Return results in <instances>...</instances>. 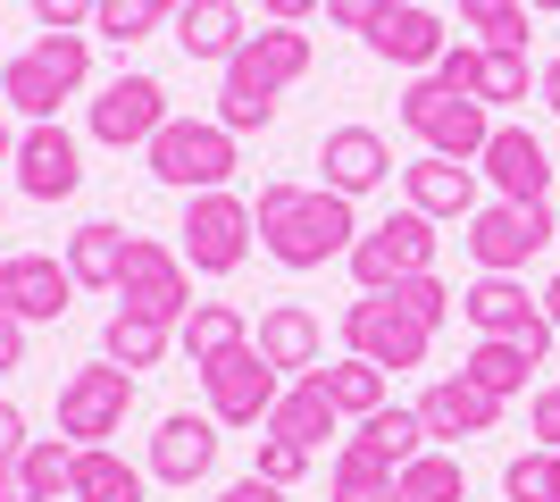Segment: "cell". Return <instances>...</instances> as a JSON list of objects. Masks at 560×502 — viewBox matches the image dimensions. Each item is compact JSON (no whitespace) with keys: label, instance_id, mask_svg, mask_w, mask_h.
Returning <instances> with one entry per match:
<instances>
[{"label":"cell","instance_id":"f6af8a7d","mask_svg":"<svg viewBox=\"0 0 560 502\" xmlns=\"http://www.w3.org/2000/svg\"><path fill=\"white\" fill-rule=\"evenodd\" d=\"M25 444H34V435H25V410L9 402V394H0V469H9V460H18Z\"/></svg>","mask_w":560,"mask_h":502},{"label":"cell","instance_id":"9c48e42d","mask_svg":"<svg viewBox=\"0 0 560 502\" xmlns=\"http://www.w3.org/2000/svg\"><path fill=\"white\" fill-rule=\"evenodd\" d=\"M427 343H435V327H427V318H410L394 293H360V302L343 311V352L376 360L385 377H401V369H427Z\"/></svg>","mask_w":560,"mask_h":502},{"label":"cell","instance_id":"2e32d148","mask_svg":"<svg viewBox=\"0 0 560 502\" xmlns=\"http://www.w3.org/2000/svg\"><path fill=\"white\" fill-rule=\"evenodd\" d=\"M477 176L493 185V201H552V160L527 126H493L477 151Z\"/></svg>","mask_w":560,"mask_h":502},{"label":"cell","instance_id":"f907efd6","mask_svg":"<svg viewBox=\"0 0 560 502\" xmlns=\"http://www.w3.org/2000/svg\"><path fill=\"white\" fill-rule=\"evenodd\" d=\"M544 318L560 327V268H552V285H544Z\"/></svg>","mask_w":560,"mask_h":502},{"label":"cell","instance_id":"8992f818","mask_svg":"<svg viewBox=\"0 0 560 502\" xmlns=\"http://www.w3.org/2000/svg\"><path fill=\"white\" fill-rule=\"evenodd\" d=\"M552 226H560L552 201H477V218H468V260H477V277H518V268L552 243Z\"/></svg>","mask_w":560,"mask_h":502},{"label":"cell","instance_id":"f35d334b","mask_svg":"<svg viewBox=\"0 0 560 502\" xmlns=\"http://www.w3.org/2000/svg\"><path fill=\"white\" fill-rule=\"evenodd\" d=\"M394 302H401L410 318H427V327H444V318H452V285L435 277V268H427V277H401Z\"/></svg>","mask_w":560,"mask_h":502},{"label":"cell","instance_id":"ba28073f","mask_svg":"<svg viewBox=\"0 0 560 502\" xmlns=\"http://www.w3.org/2000/svg\"><path fill=\"white\" fill-rule=\"evenodd\" d=\"M401 126H410L427 151L477 167V151H486V135H493V109L468 101V93H452V84H435V75H419V84L401 93Z\"/></svg>","mask_w":560,"mask_h":502},{"label":"cell","instance_id":"7402d4cb","mask_svg":"<svg viewBox=\"0 0 560 502\" xmlns=\"http://www.w3.org/2000/svg\"><path fill=\"white\" fill-rule=\"evenodd\" d=\"M252 343H259V360H268L277 377H310V369L327 360V335H318V318H310L302 302H277V311H259Z\"/></svg>","mask_w":560,"mask_h":502},{"label":"cell","instance_id":"d6a6232c","mask_svg":"<svg viewBox=\"0 0 560 502\" xmlns=\"http://www.w3.org/2000/svg\"><path fill=\"white\" fill-rule=\"evenodd\" d=\"M327 502H394V460H376L369 444L343 435V453L327 469Z\"/></svg>","mask_w":560,"mask_h":502},{"label":"cell","instance_id":"ac0fdd59","mask_svg":"<svg viewBox=\"0 0 560 502\" xmlns=\"http://www.w3.org/2000/svg\"><path fill=\"white\" fill-rule=\"evenodd\" d=\"M218 469V419L210 410H167L151 435V478L160 486H192Z\"/></svg>","mask_w":560,"mask_h":502},{"label":"cell","instance_id":"52a82bcc","mask_svg":"<svg viewBox=\"0 0 560 502\" xmlns=\"http://www.w3.org/2000/svg\"><path fill=\"white\" fill-rule=\"evenodd\" d=\"M176 252H185V268H201V277H234V268L252 260V201L243 192H185V226H176Z\"/></svg>","mask_w":560,"mask_h":502},{"label":"cell","instance_id":"30bf717a","mask_svg":"<svg viewBox=\"0 0 560 502\" xmlns=\"http://www.w3.org/2000/svg\"><path fill=\"white\" fill-rule=\"evenodd\" d=\"M117 311H142V318H160V327H185V311H192L185 252L160 243V235H135L126 243V277H117Z\"/></svg>","mask_w":560,"mask_h":502},{"label":"cell","instance_id":"4fadbf2b","mask_svg":"<svg viewBox=\"0 0 560 502\" xmlns=\"http://www.w3.org/2000/svg\"><path fill=\"white\" fill-rule=\"evenodd\" d=\"M93 143H109V151H142L151 135L167 126V84L160 75H142V68H126V75H109L93 93Z\"/></svg>","mask_w":560,"mask_h":502},{"label":"cell","instance_id":"9a60e30c","mask_svg":"<svg viewBox=\"0 0 560 502\" xmlns=\"http://www.w3.org/2000/svg\"><path fill=\"white\" fill-rule=\"evenodd\" d=\"M9 167H18V192H25V201H68V192L84 185V151H75V135L59 118H34V126H25Z\"/></svg>","mask_w":560,"mask_h":502},{"label":"cell","instance_id":"db71d44e","mask_svg":"<svg viewBox=\"0 0 560 502\" xmlns=\"http://www.w3.org/2000/svg\"><path fill=\"white\" fill-rule=\"evenodd\" d=\"M527 9H552V17H560V0H527Z\"/></svg>","mask_w":560,"mask_h":502},{"label":"cell","instance_id":"4316f807","mask_svg":"<svg viewBox=\"0 0 560 502\" xmlns=\"http://www.w3.org/2000/svg\"><path fill=\"white\" fill-rule=\"evenodd\" d=\"M335 428H343V410H335L327 394H318V377H293V385L277 394V410H268V435L302 444V453H318V444H327Z\"/></svg>","mask_w":560,"mask_h":502},{"label":"cell","instance_id":"d6986e66","mask_svg":"<svg viewBox=\"0 0 560 502\" xmlns=\"http://www.w3.org/2000/svg\"><path fill=\"white\" fill-rule=\"evenodd\" d=\"M318 167H327V192L360 201V192H376L385 176H394V151H385V135H376V126H327Z\"/></svg>","mask_w":560,"mask_h":502},{"label":"cell","instance_id":"d4e9b609","mask_svg":"<svg viewBox=\"0 0 560 502\" xmlns=\"http://www.w3.org/2000/svg\"><path fill=\"white\" fill-rule=\"evenodd\" d=\"M460 318H468L477 335H511V343H518V335L544 318V302H527V285H518V277H477V285L460 293Z\"/></svg>","mask_w":560,"mask_h":502},{"label":"cell","instance_id":"7dc6e473","mask_svg":"<svg viewBox=\"0 0 560 502\" xmlns=\"http://www.w3.org/2000/svg\"><path fill=\"white\" fill-rule=\"evenodd\" d=\"M9 369H25V327L18 318H0V377H9Z\"/></svg>","mask_w":560,"mask_h":502},{"label":"cell","instance_id":"7c38bea8","mask_svg":"<svg viewBox=\"0 0 560 502\" xmlns=\"http://www.w3.org/2000/svg\"><path fill=\"white\" fill-rule=\"evenodd\" d=\"M201 394H210V419L218 428H268V410H277L284 377L259 360V343H234L226 360L201 369Z\"/></svg>","mask_w":560,"mask_h":502},{"label":"cell","instance_id":"484cf974","mask_svg":"<svg viewBox=\"0 0 560 502\" xmlns=\"http://www.w3.org/2000/svg\"><path fill=\"white\" fill-rule=\"evenodd\" d=\"M310 377H318V394H327V402L343 410L351 428H360L369 410H385V402H394V377H385L376 360H360V352H343V360H318Z\"/></svg>","mask_w":560,"mask_h":502},{"label":"cell","instance_id":"681fc988","mask_svg":"<svg viewBox=\"0 0 560 502\" xmlns=\"http://www.w3.org/2000/svg\"><path fill=\"white\" fill-rule=\"evenodd\" d=\"M536 101L560 118V59H544V68H536Z\"/></svg>","mask_w":560,"mask_h":502},{"label":"cell","instance_id":"e575fe53","mask_svg":"<svg viewBox=\"0 0 560 502\" xmlns=\"http://www.w3.org/2000/svg\"><path fill=\"white\" fill-rule=\"evenodd\" d=\"M394 502H468V478H460V460L427 444V453L410 460V469H394Z\"/></svg>","mask_w":560,"mask_h":502},{"label":"cell","instance_id":"836d02e7","mask_svg":"<svg viewBox=\"0 0 560 502\" xmlns=\"http://www.w3.org/2000/svg\"><path fill=\"white\" fill-rule=\"evenodd\" d=\"M167 335L176 327H160V318H142V311H117L109 327H101V360H117V369H160Z\"/></svg>","mask_w":560,"mask_h":502},{"label":"cell","instance_id":"e0dca14e","mask_svg":"<svg viewBox=\"0 0 560 502\" xmlns=\"http://www.w3.org/2000/svg\"><path fill=\"white\" fill-rule=\"evenodd\" d=\"M401 201H410L419 218H435V226H444V218H477V201H486V192H477V167H468V160L419 151V160L401 167Z\"/></svg>","mask_w":560,"mask_h":502},{"label":"cell","instance_id":"6da1fadb","mask_svg":"<svg viewBox=\"0 0 560 502\" xmlns=\"http://www.w3.org/2000/svg\"><path fill=\"white\" fill-rule=\"evenodd\" d=\"M252 226H259V243H268V260L293 268V277L343 260L351 243H360V218H351L343 192H327V185H284V176H268V185H259Z\"/></svg>","mask_w":560,"mask_h":502},{"label":"cell","instance_id":"7bdbcfd3","mask_svg":"<svg viewBox=\"0 0 560 502\" xmlns=\"http://www.w3.org/2000/svg\"><path fill=\"white\" fill-rule=\"evenodd\" d=\"M101 0H34V17H43V34H84L93 25Z\"/></svg>","mask_w":560,"mask_h":502},{"label":"cell","instance_id":"8fae6325","mask_svg":"<svg viewBox=\"0 0 560 502\" xmlns=\"http://www.w3.org/2000/svg\"><path fill=\"white\" fill-rule=\"evenodd\" d=\"M126 410H135V369H117V360H93V369H75L59 385V435L68 444H109L126 435Z\"/></svg>","mask_w":560,"mask_h":502},{"label":"cell","instance_id":"bcb514c9","mask_svg":"<svg viewBox=\"0 0 560 502\" xmlns=\"http://www.w3.org/2000/svg\"><path fill=\"white\" fill-rule=\"evenodd\" d=\"M218 502H284V486H268V478H234Z\"/></svg>","mask_w":560,"mask_h":502},{"label":"cell","instance_id":"ffe728a7","mask_svg":"<svg viewBox=\"0 0 560 502\" xmlns=\"http://www.w3.org/2000/svg\"><path fill=\"white\" fill-rule=\"evenodd\" d=\"M369 50L385 59V68H410V75H435V59L452 50V34H444V17L435 9H419V0H394V17L369 34Z\"/></svg>","mask_w":560,"mask_h":502},{"label":"cell","instance_id":"60d3db41","mask_svg":"<svg viewBox=\"0 0 560 502\" xmlns=\"http://www.w3.org/2000/svg\"><path fill=\"white\" fill-rule=\"evenodd\" d=\"M477 75H486V43H452L444 59H435V84H452V93L477 101Z\"/></svg>","mask_w":560,"mask_h":502},{"label":"cell","instance_id":"b9f144b4","mask_svg":"<svg viewBox=\"0 0 560 502\" xmlns=\"http://www.w3.org/2000/svg\"><path fill=\"white\" fill-rule=\"evenodd\" d=\"M385 17H394V0H327V25H343V34H360V43H369Z\"/></svg>","mask_w":560,"mask_h":502},{"label":"cell","instance_id":"8d00e7d4","mask_svg":"<svg viewBox=\"0 0 560 502\" xmlns=\"http://www.w3.org/2000/svg\"><path fill=\"white\" fill-rule=\"evenodd\" d=\"M527 84H536L527 50H486V75H477V101H486V109H502V101H527Z\"/></svg>","mask_w":560,"mask_h":502},{"label":"cell","instance_id":"cb8c5ba5","mask_svg":"<svg viewBox=\"0 0 560 502\" xmlns=\"http://www.w3.org/2000/svg\"><path fill=\"white\" fill-rule=\"evenodd\" d=\"M167 25H176V50H185V59H210V68H226L234 50H243V9H234V0H185Z\"/></svg>","mask_w":560,"mask_h":502},{"label":"cell","instance_id":"5b68a950","mask_svg":"<svg viewBox=\"0 0 560 502\" xmlns=\"http://www.w3.org/2000/svg\"><path fill=\"white\" fill-rule=\"evenodd\" d=\"M343 260H351V285L360 293H394L401 277H427V268H435V218H419L401 201L394 218L360 226V243H351Z\"/></svg>","mask_w":560,"mask_h":502},{"label":"cell","instance_id":"74e56055","mask_svg":"<svg viewBox=\"0 0 560 502\" xmlns=\"http://www.w3.org/2000/svg\"><path fill=\"white\" fill-rule=\"evenodd\" d=\"M151 25H167L160 9H151V0H101V9H93V34H101V43H117V50H126V43H142Z\"/></svg>","mask_w":560,"mask_h":502},{"label":"cell","instance_id":"4dcf8cb0","mask_svg":"<svg viewBox=\"0 0 560 502\" xmlns=\"http://www.w3.org/2000/svg\"><path fill=\"white\" fill-rule=\"evenodd\" d=\"M176 343H185L192 369H210V360H226L234 343H252V327H243V311H234V302H192L185 327H176Z\"/></svg>","mask_w":560,"mask_h":502},{"label":"cell","instance_id":"f546056e","mask_svg":"<svg viewBox=\"0 0 560 502\" xmlns=\"http://www.w3.org/2000/svg\"><path fill=\"white\" fill-rule=\"evenodd\" d=\"M527 343H511V335H477V352L460 360V377L477 385V394H493V402H511V394H527Z\"/></svg>","mask_w":560,"mask_h":502},{"label":"cell","instance_id":"5bb4252c","mask_svg":"<svg viewBox=\"0 0 560 502\" xmlns=\"http://www.w3.org/2000/svg\"><path fill=\"white\" fill-rule=\"evenodd\" d=\"M75 293H84V285H75L68 260H50V252H9V260H0V318H18V327L68 318Z\"/></svg>","mask_w":560,"mask_h":502},{"label":"cell","instance_id":"44dd1931","mask_svg":"<svg viewBox=\"0 0 560 502\" xmlns=\"http://www.w3.org/2000/svg\"><path fill=\"white\" fill-rule=\"evenodd\" d=\"M419 419H427V444H468V435H493L502 402H493V394H477L468 377H435V385L419 394Z\"/></svg>","mask_w":560,"mask_h":502},{"label":"cell","instance_id":"c3c4849f","mask_svg":"<svg viewBox=\"0 0 560 502\" xmlns=\"http://www.w3.org/2000/svg\"><path fill=\"white\" fill-rule=\"evenodd\" d=\"M259 9H268V25H302L310 9H327V0H259Z\"/></svg>","mask_w":560,"mask_h":502},{"label":"cell","instance_id":"3957f363","mask_svg":"<svg viewBox=\"0 0 560 502\" xmlns=\"http://www.w3.org/2000/svg\"><path fill=\"white\" fill-rule=\"evenodd\" d=\"M84 84H93V34H43L0 68V101L25 118H59V101H75Z\"/></svg>","mask_w":560,"mask_h":502},{"label":"cell","instance_id":"1f68e13d","mask_svg":"<svg viewBox=\"0 0 560 502\" xmlns=\"http://www.w3.org/2000/svg\"><path fill=\"white\" fill-rule=\"evenodd\" d=\"M351 444H369L376 460L410 469V460L427 453V419H419V402H410V410H401V402H385V410H369V419L351 428Z\"/></svg>","mask_w":560,"mask_h":502},{"label":"cell","instance_id":"ee69618b","mask_svg":"<svg viewBox=\"0 0 560 502\" xmlns=\"http://www.w3.org/2000/svg\"><path fill=\"white\" fill-rule=\"evenodd\" d=\"M527 428H536L544 453H560V385H544L536 402H527Z\"/></svg>","mask_w":560,"mask_h":502},{"label":"cell","instance_id":"7a4b0ae2","mask_svg":"<svg viewBox=\"0 0 560 502\" xmlns=\"http://www.w3.org/2000/svg\"><path fill=\"white\" fill-rule=\"evenodd\" d=\"M310 75V34L302 25H268V34H243V50L226 59V84H218V126L226 135H259L277 118L284 84Z\"/></svg>","mask_w":560,"mask_h":502},{"label":"cell","instance_id":"f5cc1de1","mask_svg":"<svg viewBox=\"0 0 560 502\" xmlns=\"http://www.w3.org/2000/svg\"><path fill=\"white\" fill-rule=\"evenodd\" d=\"M151 9H160V17H176V9H185V0H151Z\"/></svg>","mask_w":560,"mask_h":502},{"label":"cell","instance_id":"277c9868","mask_svg":"<svg viewBox=\"0 0 560 502\" xmlns=\"http://www.w3.org/2000/svg\"><path fill=\"white\" fill-rule=\"evenodd\" d=\"M142 167L160 176L167 192H218L243 167V151H234V135L218 118H167L151 143H142Z\"/></svg>","mask_w":560,"mask_h":502},{"label":"cell","instance_id":"83f0119b","mask_svg":"<svg viewBox=\"0 0 560 502\" xmlns=\"http://www.w3.org/2000/svg\"><path fill=\"white\" fill-rule=\"evenodd\" d=\"M151 478L135 460H117L109 444H75V469H68V502H142Z\"/></svg>","mask_w":560,"mask_h":502},{"label":"cell","instance_id":"603a6c76","mask_svg":"<svg viewBox=\"0 0 560 502\" xmlns=\"http://www.w3.org/2000/svg\"><path fill=\"white\" fill-rule=\"evenodd\" d=\"M68 469H75L68 435H34V444L0 469V502H59L68 494Z\"/></svg>","mask_w":560,"mask_h":502},{"label":"cell","instance_id":"d590c367","mask_svg":"<svg viewBox=\"0 0 560 502\" xmlns=\"http://www.w3.org/2000/svg\"><path fill=\"white\" fill-rule=\"evenodd\" d=\"M502 502H560V453H518L511 469H502Z\"/></svg>","mask_w":560,"mask_h":502},{"label":"cell","instance_id":"f1b7e54d","mask_svg":"<svg viewBox=\"0 0 560 502\" xmlns=\"http://www.w3.org/2000/svg\"><path fill=\"white\" fill-rule=\"evenodd\" d=\"M126 226H109V218H93V226H75L68 235V277L84 293H117V277H126Z\"/></svg>","mask_w":560,"mask_h":502},{"label":"cell","instance_id":"ab89813d","mask_svg":"<svg viewBox=\"0 0 560 502\" xmlns=\"http://www.w3.org/2000/svg\"><path fill=\"white\" fill-rule=\"evenodd\" d=\"M310 469V453L302 444H284V435H259V460H252V478H268V486H293Z\"/></svg>","mask_w":560,"mask_h":502},{"label":"cell","instance_id":"816d5d0a","mask_svg":"<svg viewBox=\"0 0 560 502\" xmlns=\"http://www.w3.org/2000/svg\"><path fill=\"white\" fill-rule=\"evenodd\" d=\"M9 160H18V135H9V118H0V167H9Z\"/></svg>","mask_w":560,"mask_h":502}]
</instances>
